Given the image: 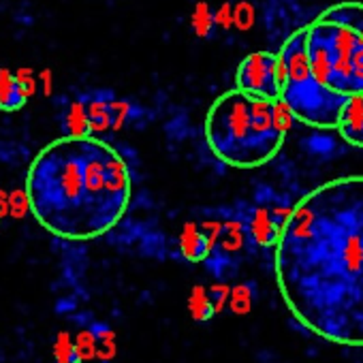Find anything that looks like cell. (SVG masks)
<instances>
[{"mask_svg": "<svg viewBox=\"0 0 363 363\" xmlns=\"http://www.w3.org/2000/svg\"><path fill=\"white\" fill-rule=\"evenodd\" d=\"M280 297L316 337L363 348V175H342L306 193L274 250Z\"/></svg>", "mask_w": 363, "mask_h": 363, "instance_id": "1", "label": "cell"}, {"mask_svg": "<svg viewBox=\"0 0 363 363\" xmlns=\"http://www.w3.org/2000/svg\"><path fill=\"white\" fill-rule=\"evenodd\" d=\"M229 306L235 314H248L252 308V293L248 284H240L229 293Z\"/></svg>", "mask_w": 363, "mask_h": 363, "instance_id": "19", "label": "cell"}, {"mask_svg": "<svg viewBox=\"0 0 363 363\" xmlns=\"http://www.w3.org/2000/svg\"><path fill=\"white\" fill-rule=\"evenodd\" d=\"M62 128H65V137H90V124H88L84 99H75L69 103L62 116Z\"/></svg>", "mask_w": 363, "mask_h": 363, "instance_id": "12", "label": "cell"}, {"mask_svg": "<svg viewBox=\"0 0 363 363\" xmlns=\"http://www.w3.org/2000/svg\"><path fill=\"white\" fill-rule=\"evenodd\" d=\"M116 96L107 90H96L88 96H84V105H86V116H88V124H90V135L96 137L101 133L111 130L113 126V116H111V101Z\"/></svg>", "mask_w": 363, "mask_h": 363, "instance_id": "9", "label": "cell"}, {"mask_svg": "<svg viewBox=\"0 0 363 363\" xmlns=\"http://www.w3.org/2000/svg\"><path fill=\"white\" fill-rule=\"evenodd\" d=\"M278 56L286 71V84L280 99L289 107L293 120L297 118L316 128H335L346 99L327 92L314 82L306 58V28L293 33Z\"/></svg>", "mask_w": 363, "mask_h": 363, "instance_id": "5", "label": "cell"}, {"mask_svg": "<svg viewBox=\"0 0 363 363\" xmlns=\"http://www.w3.org/2000/svg\"><path fill=\"white\" fill-rule=\"evenodd\" d=\"M179 252L189 263H201L212 255V246L197 223H184L179 231Z\"/></svg>", "mask_w": 363, "mask_h": 363, "instance_id": "10", "label": "cell"}, {"mask_svg": "<svg viewBox=\"0 0 363 363\" xmlns=\"http://www.w3.org/2000/svg\"><path fill=\"white\" fill-rule=\"evenodd\" d=\"M9 216V193L0 189V220H5Z\"/></svg>", "mask_w": 363, "mask_h": 363, "instance_id": "26", "label": "cell"}, {"mask_svg": "<svg viewBox=\"0 0 363 363\" xmlns=\"http://www.w3.org/2000/svg\"><path fill=\"white\" fill-rule=\"evenodd\" d=\"M229 293H231V289H229L227 284H214V286L208 291L210 301H212V306H214V312H220V310L225 308V303H227V299H229Z\"/></svg>", "mask_w": 363, "mask_h": 363, "instance_id": "23", "label": "cell"}, {"mask_svg": "<svg viewBox=\"0 0 363 363\" xmlns=\"http://www.w3.org/2000/svg\"><path fill=\"white\" fill-rule=\"evenodd\" d=\"M37 82L41 84L43 96H52V94H54V71H52V69L39 71V79H37Z\"/></svg>", "mask_w": 363, "mask_h": 363, "instance_id": "25", "label": "cell"}, {"mask_svg": "<svg viewBox=\"0 0 363 363\" xmlns=\"http://www.w3.org/2000/svg\"><path fill=\"white\" fill-rule=\"evenodd\" d=\"M54 357L58 363H82L73 335L69 331H60L54 340Z\"/></svg>", "mask_w": 363, "mask_h": 363, "instance_id": "16", "label": "cell"}, {"mask_svg": "<svg viewBox=\"0 0 363 363\" xmlns=\"http://www.w3.org/2000/svg\"><path fill=\"white\" fill-rule=\"evenodd\" d=\"M191 26L193 33L199 39H208L214 33V11L210 9V3L206 0H197L193 7V16H191Z\"/></svg>", "mask_w": 363, "mask_h": 363, "instance_id": "14", "label": "cell"}, {"mask_svg": "<svg viewBox=\"0 0 363 363\" xmlns=\"http://www.w3.org/2000/svg\"><path fill=\"white\" fill-rule=\"evenodd\" d=\"M28 212H30V208H28V199H26L24 189L11 191V193H9V218L22 220Z\"/></svg>", "mask_w": 363, "mask_h": 363, "instance_id": "20", "label": "cell"}, {"mask_svg": "<svg viewBox=\"0 0 363 363\" xmlns=\"http://www.w3.org/2000/svg\"><path fill=\"white\" fill-rule=\"evenodd\" d=\"M13 75H16L18 86H20V90L24 92V96H26V99H30V96H35V94H37L39 82H37L35 71H33L30 67H22V69H18Z\"/></svg>", "mask_w": 363, "mask_h": 363, "instance_id": "21", "label": "cell"}, {"mask_svg": "<svg viewBox=\"0 0 363 363\" xmlns=\"http://www.w3.org/2000/svg\"><path fill=\"white\" fill-rule=\"evenodd\" d=\"M73 342H75V348H77L82 363L96 359V333H94V329H82Z\"/></svg>", "mask_w": 363, "mask_h": 363, "instance_id": "18", "label": "cell"}, {"mask_svg": "<svg viewBox=\"0 0 363 363\" xmlns=\"http://www.w3.org/2000/svg\"><path fill=\"white\" fill-rule=\"evenodd\" d=\"M306 58L314 82L331 94H363V3H337L306 26Z\"/></svg>", "mask_w": 363, "mask_h": 363, "instance_id": "4", "label": "cell"}, {"mask_svg": "<svg viewBox=\"0 0 363 363\" xmlns=\"http://www.w3.org/2000/svg\"><path fill=\"white\" fill-rule=\"evenodd\" d=\"M26 103H28V99L20 90L13 71L0 69V111L13 113V111H20Z\"/></svg>", "mask_w": 363, "mask_h": 363, "instance_id": "11", "label": "cell"}, {"mask_svg": "<svg viewBox=\"0 0 363 363\" xmlns=\"http://www.w3.org/2000/svg\"><path fill=\"white\" fill-rule=\"evenodd\" d=\"M24 193L45 231L65 242H88L124 218L133 175L122 152L101 137H60L33 158Z\"/></svg>", "mask_w": 363, "mask_h": 363, "instance_id": "2", "label": "cell"}, {"mask_svg": "<svg viewBox=\"0 0 363 363\" xmlns=\"http://www.w3.org/2000/svg\"><path fill=\"white\" fill-rule=\"evenodd\" d=\"M189 312L197 323H208L214 318V306L210 301L208 289L203 284H195L191 295H189Z\"/></svg>", "mask_w": 363, "mask_h": 363, "instance_id": "13", "label": "cell"}, {"mask_svg": "<svg viewBox=\"0 0 363 363\" xmlns=\"http://www.w3.org/2000/svg\"><path fill=\"white\" fill-rule=\"evenodd\" d=\"M289 212H291V208H274V210L265 208V206L257 208L248 220V231H250V238L255 240V244L276 246Z\"/></svg>", "mask_w": 363, "mask_h": 363, "instance_id": "7", "label": "cell"}, {"mask_svg": "<svg viewBox=\"0 0 363 363\" xmlns=\"http://www.w3.org/2000/svg\"><path fill=\"white\" fill-rule=\"evenodd\" d=\"M286 84V71L278 54L255 52L248 54L235 71V90L265 99L278 101Z\"/></svg>", "mask_w": 363, "mask_h": 363, "instance_id": "6", "label": "cell"}, {"mask_svg": "<svg viewBox=\"0 0 363 363\" xmlns=\"http://www.w3.org/2000/svg\"><path fill=\"white\" fill-rule=\"evenodd\" d=\"M335 128L350 145L363 147V94L346 99Z\"/></svg>", "mask_w": 363, "mask_h": 363, "instance_id": "8", "label": "cell"}, {"mask_svg": "<svg viewBox=\"0 0 363 363\" xmlns=\"http://www.w3.org/2000/svg\"><path fill=\"white\" fill-rule=\"evenodd\" d=\"M206 141L212 154L235 169H257L278 156L284 133L274 120V101L240 90L220 94L206 116Z\"/></svg>", "mask_w": 363, "mask_h": 363, "instance_id": "3", "label": "cell"}, {"mask_svg": "<svg viewBox=\"0 0 363 363\" xmlns=\"http://www.w3.org/2000/svg\"><path fill=\"white\" fill-rule=\"evenodd\" d=\"M96 333V357L101 361H111L116 357V333L105 327H94Z\"/></svg>", "mask_w": 363, "mask_h": 363, "instance_id": "17", "label": "cell"}, {"mask_svg": "<svg viewBox=\"0 0 363 363\" xmlns=\"http://www.w3.org/2000/svg\"><path fill=\"white\" fill-rule=\"evenodd\" d=\"M130 111H133V105H130L128 101H118V99H113V101H111V116H113V126H111V130H120V128L128 122Z\"/></svg>", "mask_w": 363, "mask_h": 363, "instance_id": "22", "label": "cell"}, {"mask_svg": "<svg viewBox=\"0 0 363 363\" xmlns=\"http://www.w3.org/2000/svg\"><path fill=\"white\" fill-rule=\"evenodd\" d=\"M233 24V13H231V7L229 5H220L218 11H214V26H220V28H229Z\"/></svg>", "mask_w": 363, "mask_h": 363, "instance_id": "24", "label": "cell"}, {"mask_svg": "<svg viewBox=\"0 0 363 363\" xmlns=\"http://www.w3.org/2000/svg\"><path fill=\"white\" fill-rule=\"evenodd\" d=\"M216 244L223 248L225 255H235V252H240L242 246H244V231H242V225H238V223H227V225H223V233H220V238H218Z\"/></svg>", "mask_w": 363, "mask_h": 363, "instance_id": "15", "label": "cell"}]
</instances>
